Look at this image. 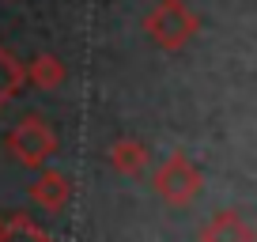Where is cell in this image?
<instances>
[{
  "mask_svg": "<svg viewBox=\"0 0 257 242\" xmlns=\"http://www.w3.org/2000/svg\"><path fill=\"white\" fill-rule=\"evenodd\" d=\"M16 80H19V76L12 72V65H8V61H4V57H0V98L8 95V87H12V83H16Z\"/></svg>",
  "mask_w": 257,
  "mask_h": 242,
  "instance_id": "6da1fadb",
  "label": "cell"
}]
</instances>
